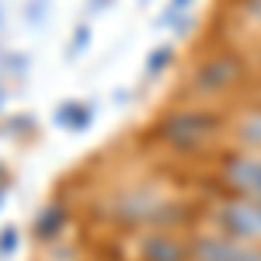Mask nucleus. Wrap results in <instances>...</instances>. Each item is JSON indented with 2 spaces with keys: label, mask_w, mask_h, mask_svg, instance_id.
<instances>
[{
  "label": "nucleus",
  "mask_w": 261,
  "mask_h": 261,
  "mask_svg": "<svg viewBox=\"0 0 261 261\" xmlns=\"http://www.w3.org/2000/svg\"><path fill=\"white\" fill-rule=\"evenodd\" d=\"M223 129V119L216 112H209V108H174V112H167L161 122H157V136H161L174 153H199L205 150L209 143L220 136Z\"/></svg>",
  "instance_id": "1"
},
{
  "label": "nucleus",
  "mask_w": 261,
  "mask_h": 261,
  "mask_svg": "<svg viewBox=\"0 0 261 261\" xmlns=\"http://www.w3.org/2000/svg\"><path fill=\"white\" fill-rule=\"evenodd\" d=\"M209 220H213V233L247 241V244H261V202L254 199L226 192V199H220L213 205Z\"/></svg>",
  "instance_id": "2"
},
{
  "label": "nucleus",
  "mask_w": 261,
  "mask_h": 261,
  "mask_svg": "<svg viewBox=\"0 0 261 261\" xmlns=\"http://www.w3.org/2000/svg\"><path fill=\"white\" fill-rule=\"evenodd\" d=\"M247 63L233 53H216L209 60H202L192 73V98L199 101H209L216 94H226L230 87H237V81L244 77Z\"/></svg>",
  "instance_id": "3"
},
{
  "label": "nucleus",
  "mask_w": 261,
  "mask_h": 261,
  "mask_svg": "<svg viewBox=\"0 0 261 261\" xmlns=\"http://www.w3.org/2000/svg\"><path fill=\"white\" fill-rule=\"evenodd\" d=\"M220 181L230 195L261 202V153L254 150H230L220 161Z\"/></svg>",
  "instance_id": "4"
},
{
  "label": "nucleus",
  "mask_w": 261,
  "mask_h": 261,
  "mask_svg": "<svg viewBox=\"0 0 261 261\" xmlns=\"http://www.w3.org/2000/svg\"><path fill=\"white\" fill-rule=\"evenodd\" d=\"M140 261H192V233L181 237L174 226H150L136 241Z\"/></svg>",
  "instance_id": "5"
},
{
  "label": "nucleus",
  "mask_w": 261,
  "mask_h": 261,
  "mask_svg": "<svg viewBox=\"0 0 261 261\" xmlns=\"http://www.w3.org/2000/svg\"><path fill=\"white\" fill-rule=\"evenodd\" d=\"M192 261H261V244L233 241L223 233H192Z\"/></svg>",
  "instance_id": "6"
},
{
  "label": "nucleus",
  "mask_w": 261,
  "mask_h": 261,
  "mask_svg": "<svg viewBox=\"0 0 261 261\" xmlns=\"http://www.w3.org/2000/svg\"><path fill=\"white\" fill-rule=\"evenodd\" d=\"M230 140L237 143V150H254L261 153V105H247L237 119L226 125Z\"/></svg>",
  "instance_id": "7"
},
{
  "label": "nucleus",
  "mask_w": 261,
  "mask_h": 261,
  "mask_svg": "<svg viewBox=\"0 0 261 261\" xmlns=\"http://www.w3.org/2000/svg\"><path fill=\"white\" fill-rule=\"evenodd\" d=\"M60 223H63V209L60 205L45 209V213L39 216V237H53V233L60 230Z\"/></svg>",
  "instance_id": "8"
},
{
  "label": "nucleus",
  "mask_w": 261,
  "mask_h": 261,
  "mask_svg": "<svg viewBox=\"0 0 261 261\" xmlns=\"http://www.w3.org/2000/svg\"><path fill=\"white\" fill-rule=\"evenodd\" d=\"M237 11H241V18L247 24H254L261 32V0H237Z\"/></svg>",
  "instance_id": "9"
},
{
  "label": "nucleus",
  "mask_w": 261,
  "mask_h": 261,
  "mask_svg": "<svg viewBox=\"0 0 261 261\" xmlns=\"http://www.w3.org/2000/svg\"><path fill=\"white\" fill-rule=\"evenodd\" d=\"M171 60V49H161V53H153L150 56V73H157V70H164V63Z\"/></svg>",
  "instance_id": "10"
},
{
  "label": "nucleus",
  "mask_w": 261,
  "mask_h": 261,
  "mask_svg": "<svg viewBox=\"0 0 261 261\" xmlns=\"http://www.w3.org/2000/svg\"><path fill=\"white\" fill-rule=\"evenodd\" d=\"M185 4H188V0H174V4H171V14H178V7H185Z\"/></svg>",
  "instance_id": "11"
}]
</instances>
